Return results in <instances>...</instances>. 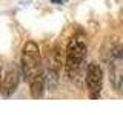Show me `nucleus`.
Masks as SVG:
<instances>
[{"label":"nucleus","mask_w":123,"mask_h":115,"mask_svg":"<svg viewBox=\"0 0 123 115\" xmlns=\"http://www.w3.org/2000/svg\"><path fill=\"white\" fill-rule=\"evenodd\" d=\"M2 83L3 80H2V66H0V92H2Z\"/></svg>","instance_id":"1a4fd4ad"},{"label":"nucleus","mask_w":123,"mask_h":115,"mask_svg":"<svg viewBox=\"0 0 123 115\" xmlns=\"http://www.w3.org/2000/svg\"><path fill=\"white\" fill-rule=\"evenodd\" d=\"M66 0H51V3H54V5H62V3H65Z\"/></svg>","instance_id":"6e6552de"},{"label":"nucleus","mask_w":123,"mask_h":115,"mask_svg":"<svg viewBox=\"0 0 123 115\" xmlns=\"http://www.w3.org/2000/svg\"><path fill=\"white\" fill-rule=\"evenodd\" d=\"M45 83H46V77H45V72H42L40 75H37L36 78L29 83V86H31V97L36 98V100L43 97Z\"/></svg>","instance_id":"0eeeda50"},{"label":"nucleus","mask_w":123,"mask_h":115,"mask_svg":"<svg viewBox=\"0 0 123 115\" xmlns=\"http://www.w3.org/2000/svg\"><path fill=\"white\" fill-rule=\"evenodd\" d=\"M109 80L117 92H123V45L115 46L109 57Z\"/></svg>","instance_id":"7ed1b4c3"},{"label":"nucleus","mask_w":123,"mask_h":115,"mask_svg":"<svg viewBox=\"0 0 123 115\" xmlns=\"http://www.w3.org/2000/svg\"><path fill=\"white\" fill-rule=\"evenodd\" d=\"M42 72H43V63L40 57V49L37 43L28 41L22 51V75L28 83H31Z\"/></svg>","instance_id":"f03ea898"},{"label":"nucleus","mask_w":123,"mask_h":115,"mask_svg":"<svg viewBox=\"0 0 123 115\" xmlns=\"http://www.w3.org/2000/svg\"><path fill=\"white\" fill-rule=\"evenodd\" d=\"M85 80H86L89 98L97 100L100 97L102 86H103V71H102V68H100V64H97V63H89L88 64Z\"/></svg>","instance_id":"20e7f679"},{"label":"nucleus","mask_w":123,"mask_h":115,"mask_svg":"<svg viewBox=\"0 0 123 115\" xmlns=\"http://www.w3.org/2000/svg\"><path fill=\"white\" fill-rule=\"evenodd\" d=\"M60 68H62V60H60V54L57 52V49L51 54V57H48V66L45 71L46 77V84L48 89L54 91L59 83V74H60Z\"/></svg>","instance_id":"39448f33"},{"label":"nucleus","mask_w":123,"mask_h":115,"mask_svg":"<svg viewBox=\"0 0 123 115\" xmlns=\"http://www.w3.org/2000/svg\"><path fill=\"white\" fill-rule=\"evenodd\" d=\"M86 43L82 37H72L66 46V60H65V69L66 75L71 81L79 78L85 68V58H86Z\"/></svg>","instance_id":"f257e3e1"},{"label":"nucleus","mask_w":123,"mask_h":115,"mask_svg":"<svg viewBox=\"0 0 123 115\" xmlns=\"http://www.w3.org/2000/svg\"><path fill=\"white\" fill-rule=\"evenodd\" d=\"M20 81V72L17 71V68H9L8 72L3 77V83H2V95L5 98H11L14 95L15 89L18 86Z\"/></svg>","instance_id":"423d86ee"}]
</instances>
